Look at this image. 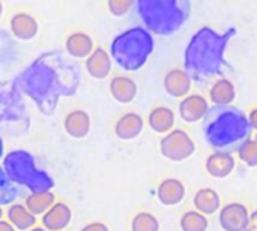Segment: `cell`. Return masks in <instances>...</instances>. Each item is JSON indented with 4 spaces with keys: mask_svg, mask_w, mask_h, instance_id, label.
I'll use <instances>...</instances> for the list:
<instances>
[{
    "mask_svg": "<svg viewBox=\"0 0 257 231\" xmlns=\"http://www.w3.org/2000/svg\"><path fill=\"white\" fill-rule=\"evenodd\" d=\"M160 152L172 162H184L196 152V143L184 129H173L161 138Z\"/></svg>",
    "mask_w": 257,
    "mask_h": 231,
    "instance_id": "cell-1",
    "label": "cell"
},
{
    "mask_svg": "<svg viewBox=\"0 0 257 231\" xmlns=\"http://www.w3.org/2000/svg\"><path fill=\"white\" fill-rule=\"evenodd\" d=\"M248 219L250 212L241 203H229L223 206L218 215L220 227L224 231H245Z\"/></svg>",
    "mask_w": 257,
    "mask_h": 231,
    "instance_id": "cell-2",
    "label": "cell"
},
{
    "mask_svg": "<svg viewBox=\"0 0 257 231\" xmlns=\"http://www.w3.org/2000/svg\"><path fill=\"white\" fill-rule=\"evenodd\" d=\"M209 104L205 96L202 95H188L187 98L181 99L179 104V116L187 123H197L200 122L208 113Z\"/></svg>",
    "mask_w": 257,
    "mask_h": 231,
    "instance_id": "cell-3",
    "label": "cell"
},
{
    "mask_svg": "<svg viewBox=\"0 0 257 231\" xmlns=\"http://www.w3.org/2000/svg\"><path fill=\"white\" fill-rule=\"evenodd\" d=\"M185 195V185L175 177L161 180V183L157 188V198L163 206H178L184 201Z\"/></svg>",
    "mask_w": 257,
    "mask_h": 231,
    "instance_id": "cell-4",
    "label": "cell"
},
{
    "mask_svg": "<svg viewBox=\"0 0 257 231\" xmlns=\"http://www.w3.org/2000/svg\"><path fill=\"white\" fill-rule=\"evenodd\" d=\"M92 128V120L87 111L84 110H74L66 114L63 120V129L65 132L75 140H81L89 135Z\"/></svg>",
    "mask_w": 257,
    "mask_h": 231,
    "instance_id": "cell-5",
    "label": "cell"
},
{
    "mask_svg": "<svg viewBox=\"0 0 257 231\" xmlns=\"http://www.w3.org/2000/svg\"><path fill=\"white\" fill-rule=\"evenodd\" d=\"M235 158L227 152H214L205 162L206 173L214 179H226L235 170Z\"/></svg>",
    "mask_w": 257,
    "mask_h": 231,
    "instance_id": "cell-6",
    "label": "cell"
},
{
    "mask_svg": "<svg viewBox=\"0 0 257 231\" xmlns=\"http://www.w3.org/2000/svg\"><path fill=\"white\" fill-rule=\"evenodd\" d=\"M9 29L12 35L20 41H32L39 30L36 18L27 12H17L9 21Z\"/></svg>",
    "mask_w": 257,
    "mask_h": 231,
    "instance_id": "cell-7",
    "label": "cell"
},
{
    "mask_svg": "<svg viewBox=\"0 0 257 231\" xmlns=\"http://www.w3.org/2000/svg\"><path fill=\"white\" fill-rule=\"evenodd\" d=\"M164 90L172 98H187L191 90V78L184 69H172L164 77Z\"/></svg>",
    "mask_w": 257,
    "mask_h": 231,
    "instance_id": "cell-8",
    "label": "cell"
},
{
    "mask_svg": "<svg viewBox=\"0 0 257 231\" xmlns=\"http://www.w3.org/2000/svg\"><path fill=\"white\" fill-rule=\"evenodd\" d=\"M143 126H145V122L140 114L125 113L117 119L114 125V134L122 141H131V140H136L142 134Z\"/></svg>",
    "mask_w": 257,
    "mask_h": 231,
    "instance_id": "cell-9",
    "label": "cell"
},
{
    "mask_svg": "<svg viewBox=\"0 0 257 231\" xmlns=\"http://www.w3.org/2000/svg\"><path fill=\"white\" fill-rule=\"evenodd\" d=\"M86 71L95 80H105L111 72V57L108 51L102 47H96L86 59Z\"/></svg>",
    "mask_w": 257,
    "mask_h": 231,
    "instance_id": "cell-10",
    "label": "cell"
},
{
    "mask_svg": "<svg viewBox=\"0 0 257 231\" xmlns=\"http://www.w3.org/2000/svg\"><path fill=\"white\" fill-rule=\"evenodd\" d=\"M72 221V210L65 203H56L44 216L42 227L47 231H63Z\"/></svg>",
    "mask_w": 257,
    "mask_h": 231,
    "instance_id": "cell-11",
    "label": "cell"
},
{
    "mask_svg": "<svg viewBox=\"0 0 257 231\" xmlns=\"http://www.w3.org/2000/svg\"><path fill=\"white\" fill-rule=\"evenodd\" d=\"M108 89H110V95L113 96V99L117 101L119 104L133 102L137 96V92H139L137 83L126 75L113 77Z\"/></svg>",
    "mask_w": 257,
    "mask_h": 231,
    "instance_id": "cell-12",
    "label": "cell"
},
{
    "mask_svg": "<svg viewBox=\"0 0 257 231\" xmlns=\"http://www.w3.org/2000/svg\"><path fill=\"white\" fill-rule=\"evenodd\" d=\"M65 48L68 54L75 59H87L95 51V44L90 35L84 32H74L66 38Z\"/></svg>",
    "mask_w": 257,
    "mask_h": 231,
    "instance_id": "cell-13",
    "label": "cell"
},
{
    "mask_svg": "<svg viewBox=\"0 0 257 231\" xmlns=\"http://www.w3.org/2000/svg\"><path fill=\"white\" fill-rule=\"evenodd\" d=\"M175 122H176L175 113L169 107H155L151 110V113L148 116L149 128L154 132L163 134V135H167L169 132L173 131Z\"/></svg>",
    "mask_w": 257,
    "mask_h": 231,
    "instance_id": "cell-14",
    "label": "cell"
},
{
    "mask_svg": "<svg viewBox=\"0 0 257 231\" xmlns=\"http://www.w3.org/2000/svg\"><path fill=\"white\" fill-rule=\"evenodd\" d=\"M194 207L197 212H200L202 215L208 216V215H214L218 210H221V200L220 195L215 189L212 188H202L196 192L194 195Z\"/></svg>",
    "mask_w": 257,
    "mask_h": 231,
    "instance_id": "cell-15",
    "label": "cell"
},
{
    "mask_svg": "<svg viewBox=\"0 0 257 231\" xmlns=\"http://www.w3.org/2000/svg\"><path fill=\"white\" fill-rule=\"evenodd\" d=\"M6 218L17 230L29 231L36 227V216L21 203L11 204L6 210Z\"/></svg>",
    "mask_w": 257,
    "mask_h": 231,
    "instance_id": "cell-16",
    "label": "cell"
},
{
    "mask_svg": "<svg viewBox=\"0 0 257 231\" xmlns=\"http://www.w3.org/2000/svg\"><path fill=\"white\" fill-rule=\"evenodd\" d=\"M235 98H236V89L233 83L227 78L217 80L209 89V99L214 105L227 107L235 101Z\"/></svg>",
    "mask_w": 257,
    "mask_h": 231,
    "instance_id": "cell-17",
    "label": "cell"
},
{
    "mask_svg": "<svg viewBox=\"0 0 257 231\" xmlns=\"http://www.w3.org/2000/svg\"><path fill=\"white\" fill-rule=\"evenodd\" d=\"M24 204L35 216H44L56 204V197L50 191H35L27 195Z\"/></svg>",
    "mask_w": 257,
    "mask_h": 231,
    "instance_id": "cell-18",
    "label": "cell"
},
{
    "mask_svg": "<svg viewBox=\"0 0 257 231\" xmlns=\"http://www.w3.org/2000/svg\"><path fill=\"white\" fill-rule=\"evenodd\" d=\"M182 231H208L209 221L205 215L197 210H188L182 215L179 221Z\"/></svg>",
    "mask_w": 257,
    "mask_h": 231,
    "instance_id": "cell-19",
    "label": "cell"
},
{
    "mask_svg": "<svg viewBox=\"0 0 257 231\" xmlns=\"http://www.w3.org/2000/svg\"><path fill=\"white\" fill-rule=\"evenodd\" d=\"M131 231H160V221L149 212H140L131 221Z\"/></svg>",
    "mask_w": 257,
    "mask_h": 231,
    "instance_id": "cell-20",
    "label": "cell"
},
{
    "mask_svg": "<svg viewBox=\"0 0 257 231\" xmlns=\"http://www.w3.org/2000/svg\"><path fill=\"white\" fill-rule=\"evenodd\" d=\"M239 159L248 167H257V144L254 138L245 140L238 149Z\"/></svg>",
    "mask_w": 257,
    "mask_h": 231,
    "instance_id": "cell-21",
    "label": "cell"
},
{
    "mask_svg": "<svg viewBox=\"0 0 257 231\" xmlns=\"http://www.w3.org/2000/svg\"><path fill=\"white\" fill-rule=\"evenodd\" d=\"M133 0H108L107 2V8L110 11L111 15L114 17H122L125 15L130 8H133Z\"/></svg>",
    "mask_w": 257,
    "mask_h": 231,
    "instance_id": "cell-22",
    "label": "cell"
},
{
    "mask_svg": "<svg viewBox=\"0 0 257 231\" xmlns=\"http://www.w3.org/2000/svg\"><path fill=\"white\" fill-rule=\"evenodd\" d=\"M80 231H110L108 227L104 222H90L87 225H84Z\"/></svg>",
    "mask_w": 257,
    "mask_h": 231,
    "instance_id": "cell-23",
    "label": "cell"
},
{
    "mask_svg": "<svg viewBox=\"0 0 257 231\" xmlns=\"http://www.w3.org/2000/svg\"><path fill=\"white\" fill-rule=\"evenodd\" d=\"M245 231H257V210H253L250 213V219H248V225Z\"/></svg>",
    "mask_w": 257,
    "mask_h": 231,
    "instance_id": "cell-24",
    "label": "cell"
},
{
    "mask_svg": "<svg viewBox=\"0 0 257 231\" xmlns=\"http://www.w3.org/2000/svg\"><path fill=\"white\" fill-rule=\"evenodd\" d=\"M248 123H250V126L257 131V108H253L250 113H248Z\"/></svg>",
    "mask_w": 257,
    "mask_h": 231,
    "instance_id": "cell-25",
    "label": "cell"
},
{
    "mask_svg": "<svg viewBox=\"0 0 257 231\" xmlns=\"http://www.w3.org/2000/svg\"><path fill=\"white\" fill-rule=\"evenodd\" d=\"M0 231H17V228L8 219H2L0 221Z\"/></svg>",
    "mask_w": 257,
    "mask_h": 231,
    "instance_id": "cell-26",
    "label": "cell"
},
{
    "mask_svg": "<svg viewBox=\"0 0 257 231\" xmlns=\"http://www.w3.org/2000/svg\"><path fill=\"white\" fill-rule=\"evenodd\" d=\"M29 231H47V230H45L44 227H38V225H36V227H33L32 230H29Z\"/></svg>",
    "mask_w": 257,
    "mask_h": 231,
    "instance_id": "cell-27",
    "label": "cell"
},
{
    "mask_svg": "<svg viewBox=\"0 0 257 231\" xmlns=\"http://www.w3.org/2000/svg\"><path fill=\"white\" fill-rule=\"evenodd\" d=\"M254 141H256V144H257V132H256V135H254Z\"/></svg>",
    "mask_w": 257,
    "mask_h": 231,
    "instance_id": "cell-28",
    "label": "cell"
}]
</instances>
